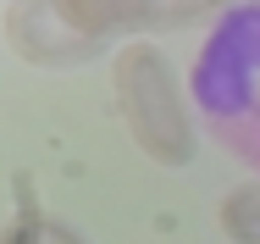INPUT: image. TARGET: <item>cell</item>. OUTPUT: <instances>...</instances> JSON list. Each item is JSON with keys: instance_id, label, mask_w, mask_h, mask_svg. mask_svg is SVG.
Wrapping results in <instances>:
<instances>
[{"instance_id": "1", "label": "cell", "mask_w": 260, "mask_h": 244, "mask_svg": "<svg viewBox=\"0 0 260 244\" xmlns=\"http://www.w3.org/2000/svg\"><path fill=\"white\" fill-rule=\"evenodd\" d=\"M111 84H116V111H122L133 145L155 167H188L194 161L200 133H194L183 84L155 45H122L111 61Z\"/></svg>"}, {"instance_id": "2", "label": "cell", "mask_w": 260, "mask_h": 244, "mask_svg": "<svg viewBox=\"0 0 260 244\" xmlns=\"http://www.w3.org/2000/svg\"><path fill=\"white\" fill-rule=\"evenodd\" d=\"M221 228L233 244H260V183H244L233 189L227 205H221Z\"/></svg>"}, {"instance_id": "3", "label": "cell", "mask_w": 260, "mask_h": 244, "mask_svg": "<svg viewBox=\"0 0 260 244\" xmlns=\"http://www.w3.org/2000/svg\"><path fill=\"white\" fill-rule=\"evenodd\" d=\"M6 244H83L67 222H55V216H45V211H22L17 222H11V233H6Z\"/></svg>"}]
</instances>
